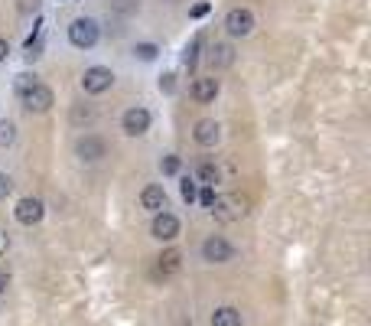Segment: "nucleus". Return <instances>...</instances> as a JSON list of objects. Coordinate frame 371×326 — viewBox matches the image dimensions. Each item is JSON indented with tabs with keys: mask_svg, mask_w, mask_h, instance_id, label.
Segmentation results:
<instances>
[{
	"mask_svg": "<svg viewBox=\"0 0 371 326\" xmlns=\"http://www.w3.org/2000/svg\"><path fill=\"white\" fill-rule=\"evenodd\" d=\"M222 26H225V33H228V36L241 39V36H251V33H254L258 20H254V13L247 10V7H232V10L225 13Z\"/></svg>",
	"mask_w": 371,
	"mask_h": 326,
	"instance_id": "obj_6",
	"label": "nucleus"
},
{
	"mask_svg": "<svg viewBox=\"0 0 371 326\" xmlns=\"http://www.w3.org/2000/svg\"><path fill=\"white\" fill-rule=\"evenodd\" d=\"M95 105H75L72 108V114H69V118H72V124H91V121H95Z\"/></svg>",
	"mask_w": 371,
	"mask_h": 326,
	"instance_id": "obj_20",
	"label": "nucleus"
},
{
	"mask_svg": "<svg viewBox=\"0 0 371 326\" xmlns=\"http://www.w3.org/2000/svg\"><path fill=\"white\" fill-rule=\"evenodd\" d=\"M13 140H16V124L10 118H0V147L7 151V147H13Z\"/></svg>",
	"mask_w": 371,
	"mask_h": 326,
	"instance_id": "obj_21",
	"label": "nucleus"
},
{
	"mask_svg": "<svg viewBox=\"0 0 371 326\" xmlns=\"http://www.w3.org/2000/svg\"><path fill=\"white\" fill-rule=\"evenodd\" d=\"M117 7H121V10H134L137 3H134V0H117Z\"/></svg>",
	"mask_w": 371,
	"mask_h": 326,
	"instance_id": "obj_32",
	"label": "nucleus"
},
{
	"mask_svg": "<svg viewBox=\"0 0 371 326\" xmlns=\"http://www.w3.org/2000/svg\"><path fill=\"white\" fill-rule=\"evenodd\" d=\"M150 124H153V114H150V108H144V105H131V108L121 114V131L127 138H144L150 131Z\"/></svg>",
	"mask_w": 371,
	"mask_h": 326,
	"instance_id": "obj_5",
	"label": "nucleus"
},
{
	"mask_svg": "<svg viewBox=\"0 0 371 326\" xmlns=\"http://www.w3.org/2000/svg\"><path fill=\"white\" fill-rule=\"evenodd\" d=\"M13 193V180H10V173H0V202L7 199Z\"/></svg>",
	"mask_w": 371,
	"mask_h": 326,
	"instance_id": "obj_28",
	"label": "nucleus"
},
{
	"mask_svg": "<svg viewBox=\"0 0 371 326\" xmlns=\"http://www.w3.org/2000/svg\"><path fill=\"white\" fill-rule=\"evenodd\" d=\"M137 63H157L160 59V46L157 43H134V50H131Z\"/></svg>",
	"mask_w": 371,
	"mask_h": 326,
	"instance_id": "obj_17",
	"label": "nucleus"
},
{
	"mask_svg": "<svg viewBox=\"0 0 371 326\" xmlns=\"http://www.w3.org/2000/svg\"><path fill=\"white\" fill-rule=\"evenodd\" d=\"M33 85H39L36 72H16V78H13V91H16V98H20L23 91H30Z\"/></svg>",
	"mask_w": 371,
	"mask_h": 326,
	"instance_id": "obj_19",
	"label": "nucleus"
},
{
	"mask_svg": "<svg viewBox=\"0 0 371 326\" xmlns=\"http://www.w3.org/2000/svg\"><path fill=\"white\" fill-rule=\"evenodd\" d=\"M199 254H202V261L205 264H228V261H235L238 248L225 239V235H209V239L202 241Z\"/></svg>",
	"mask_w": 371,
	"mask_h": 326,
	"instance_id": "obj_4",
	"label": "nucleus"
},
{
	"mask_svg": "<svg viewBox=\"0 0 371 326\" xmlns=\"http://www.w3.org/2000/svg\"><path fill=\"white\" fill-rule=\"evenodd\" d=\"M215 186H199V193H196V202L199 206H205V209H212V202H215Z\"/></svg>",
	"mask_w": 371,
	"mask_h": 326,
	"instance_id": "obj_25",
	"label": "nucleus"
},
{
	"mask_svg": "<svg viewBox=\"0 0 371 326\" xmlns=\"http://www.w3.org/2000/svg\"><path fill=\"white\" fill-rule=\"evenodd\" d=\"M150 235L157 241H173L176 235H179V219H176L170 209H166V213H157L150 219Z\"/></svg>",
	"mask_w": 371,
	"mask_h": 326,
	"instance_id": "obj_10",
	"label": "nucleus"
},
{
	"mask_svg": "<svg viewBox=\"0 0 371 326\" xmlns=\"http://www.w3.org/2000/svg\"><path fill=\"white\" fill-rule=\"evenodd\" d=\"M43 215H46V202L39 199V196H23V199H16V209H13V219L20 222V226H39L43 222Z\"/></svg>",
	"mask_w": 371,
	"mask_h": 326,
	"instance_id": "obj_9",
	"label": "nucleus"
},
{
	"mask_svg": "<svg viewBox=\"0 0 371 326\" xmlns=\"http://www.w3.org/2000/svg\"><path fill=\"white\" fill-rule=\"evenodd\" d=\"M7 287H10V274L0 271V294H7Z\"/></svg>",
	"mask_w": 371,
	"mask_h": 326,
	"instance_id": "obj_31",
	"label": "nucleus"
},
{
	"mask_svg": "<svg viewBox=\"0 0 371 326\" xmlns=\"http://www.w3.org/2000/svg\"><path fill=\"white\" fill-rule=\"evenodd\" d=\"M179 268H183V251H179V248H166L160 258H157V271H160L163 277L176 274Z\"/></svg>",
	"mask_w": 371,
	"mask_h": 326,
	"instance_id": "obj_16",
	"label": "nucleus"
},
{
	"mask_svg": "<svg viewBox=\"0 0 371 326\" xmlns=\"http://www.w3.org/2000/svg\"><path fill=\"white\" fill-rule=\"evenodd\" d=\"M160 91H166V95H173L176 91V76L173 72H163L160 76Z\"/></svg>",
	"mask_w": 371,
	"mask_h": 326,
	"instance_id": "obj_27",
	"label": "nucleus"
},
{
	"mask_svg": "<svg viewBox=\"0 0 371 326\" xmlns=\"http://www.w3.org/2000/svg\"><path fill=\"white\" fill-rule=\"evenodd\" d=\"M0 251H7V235L0 232Z\"/></svg>",
	"mask_w": 371,
	"mask_h": 326,
	"instance_id": "obj_33",
	"label": "nucleus"
},
{
	"mask_svg": "<svg viewBox=\"0 0 371 326\" xmlns=\"http://www.w3.org/2000/svg\"><path fill=\"white\" fill-rule=\"evenodd\" d=\"M218 138H222V124L212 121V118H202V121H196V127H192V140H196L199 147H215Z\"/></svg>",
	"mask_w": 371,
	"mask_h": 326,
	"instance_id": "obj_12",
	"label": "nucleus"
},
{
	"mask_svg": "<svg viewBox=\"0 0 371 326\" xmlns=\"http://www.w3.org/2000/svg\"><path fill=\"white\" fill-rule=\"evenodd\" d=\"M199 50H202V33H196V36H192V43H189V46L183 50V65H186V69H196Z\"/></svg>",
	"mask_w": 371,
	"mask_h": 326,
	"instance_id": "obj_18",
	"label": "nucleus"
},
{
	"mask_svg": "<svg viewBox=\"0 0 371 326\" xmlns=\"http://www.w3.org/2000/svg\"><path fill=\"white\" fill-rule=\"evenodd\" d=\"M179 170H183V160H179L176 153H166V157L160 160V173L163 176H176Z\"/></svg>",
	"mask_w": 371,
	"mask_h": 326,
	"instance_id": "obj_24",
	"label": "nucleus"
},
{
	"mask_svg": "<svg viewBox=\"0 0 371 326\" xmlns=\"http://www.w3.org/2000/svg\"><path fill=\"white\" fill-rule=\"evenodd\" d=\"M140 206L147 209V213H166L170 209V196H166V189L160 183H147V186L140 189Z\"/></svg>",
	"mask_w": 371,
	"mask_h": 326,
	"instance_id": "obj_11",
	"label": "nucleus"
},
{
	"mask_svg": "<svg viewBox=\"0 0 371 326\" xmlns=\"http://www.w3.org/2000/svg\"><path fill=\"white\" fill-rule=\"evenodd\" d=\"M218 78L215 76H199L196 82H192V98L199 101V105H209V101L218 98Z\"/></svg>",
	"mask_w": 371,
	"mask_h": 326,
	"instance_id": "obj_13",
	"label": "nucleus"
},
{
	"mask_svg": "<svg viewBox=\"0 0 371 326\" xmlns=\"http://www.w3.org/2000/svg\"><path fill=\"white\" fill-rule=\"evenodd\" d=\"M39 7H43V0H16V13L20 17H33V13H39Z\"/></svg>",
	"mask_w": 371,
	"mask_h": 326,
	"instance_id": "obj_26",
	"label": "nucleus"
},
{
	"mask_svg": "<svg viewBox=\"0 0 371 326\" xmlns=\"http://www.w3.org/2000/svg\"><path fill=\"white\" fill-rule=\"evenodd\" d=\"M235 63V50H232V43H212L209 50V65L218 72V69H228V65Z\"/></svg>",
	"mask_w": 371,
	"mask_h": 326,
	"instance_id": "obj_14",
	"label": "nucleus"
},
{
	"mask_svg": "<svg viewBox=\"0 0 371 326\" xmlns=\"http://www.w3.org/2000/svg\"><path fill=\"white\" fill-rule=\"evenodd\" d=\"M117 76H114V69L108 65H88L85 72H82V91L85 95H104V91H111Z\"/></svg>",
	"mask_w": 371,
	"mask_h": 326,
	"instance_id": "obj_3",
	"label": "nucleus"
},
{
	"mask_svg": "<svg viewBox=\"0 0 371 326\" xmlns=\"http://www.w3.org/2000/svg\"><path fill=\"white\" fill-rule=\"evenodd\" d=\"M7 56H10V43L0 36V63H7Z\"/></svg>",
	"mask_w": 371,
	"mask_h": 326,
	"instance_id": "obj_30",
	"label": "nucleus"
},
{
	"mask_svg": "<svg viewBox=\"0 0 371 326\" xmlns=\"http://www.w3.org/2000/svg\"><path fill=\"white\" fill-rule=\"evenodd\" d=\"M209 323L212 326H241L245 320H241V310H238V307H228V303H225V307H215V310H212Z\"/></svg>",
	"mask_w": 371,
	"mask_h": 326,
	"instance_id": "obj_15",
	"label": "nucleus"
},
{
	"mask_svg": "<svg viewBox=\"0 0 371 326\" xmlns=\"http://www.w3.org/2000/svg\"><path fill=\"white\" fill-rule=\"evenodd\" d=\"M196 193H199V183L192 180V176H179V196H183V202H196Z\"/></svg>",
	"mask_w": 371,
	"mask_h": 326,
	"instance_id": "obj_23",
	"label": "nucleus"
},
{
	"mask_svg": "<svg viewBox=\"0 0 371 326\" xmlns=\"http://www.w3.org/2000/svg\"><path fill=\"white\" fill-rule=\"evenodd\" d=\"M218 166H215V163H199V180H202V186H215V183H218Z\"/></svg>",
	"mask_w": 371,
	"mask_h": 326,
	"instance_id": "obj_22",
	"label": "nucleus"
},
{
	"mask_svg": "<svg viewBox=\"0 0 371 326\" xmlns=\"http://www.w3.org/2000/svg\"><path fill=\"white\" fill-rule=\"evenodd\" d=\"M101 39V26L95 17H75L69 23V43L75 50H95Z\"/></svg>",
	"mask_w": 371,
	"mask_h": 326,
	"instance_id": "obj_1",
	"label": "nucleus"
},
{
	"mask_svg": "<svg viewBox=\"0 0 371 326\" xmlns=\"http://www.w3.org/2000/svg\"><path fill=\"white\" fill-rule=\"evenodd\" d=\"M209 10H212V3H205V0H202V3H196V7H189V17H192V20H202V17H205Z\"/></svg>",
	"mask_w": 371,
	"mask_h": 326,
	"instance_id": "obj_29",
	"label": "nucleus"
},
{
	"mask_svg": "<svg viewBox=\"0 0 371 326\" xmlns=\"http://www.w3.org/2000/svg\"><path fill=\"white\" fill-rule=\"evenodd\" d=\"M209 213L215 215L218 222H238V219L247 215V199L238 196V193H225V196H215Z\"/></svg>",
	"mask_w": 371,
	"mask_h": 326,
	"instance_id": "obj_2",
	"label": "nucleus"
},
{
	"mask_svg": "<svg viewBox=\"0 0 371 326\" xmlns=\"http://www.w3.org/2000/svg\"><path fill=\"white\" fill-rule=\"evenodd\" d=\"M75 157L82 163H98L108 157V140L101 138V134H82V138L75 140Z\"/></svg>",
	"mask_w": 371,
	"mask_h": 326,
	"instance_id": "obj_7",
	"label": "nucleus"
},
{
	"mask_svg": "<svg viewBox=\"0 0 371 326\" xmlns=\"http://www.w3.org/2000/svg\"><path fill=\"white\" fill-rule=\"evenodd\" d=\"M20 105H23L30 114H46L52 105H56V95H52L49 85H43V82H39V85H33L30 91L20 95Z\"/></svg>",
	"mask_w": 371,
	"mask_h": 326,
	"instance_id": "obj_8",
	"label": "nucleus"
}]
</instances>
